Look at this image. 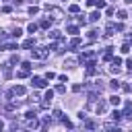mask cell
Segmentation results:
<instances>
[{
    "instance_id": "17",
    "label": "cell",
    "mask_w": 132,
    "mask_h": 132,
    "mask_svg": "<svg viewBox=\"0 0 132 132\" xmlns=\"http://www.w3.org/2000/svg\"><path fill=\"white\" fill-rule=\"evenodd\" d=\"M66 31H68L70 35H76V33H78V27H76V25H68V29H66Z\"/></svg>"
},
{
    "instance_id": "10",
    "label": "cell",
    "mask_w": 132,
    "mask_h": 132,
    "mask_svg": "<svg viewBox=\"0 0 132 132\" xmlns=\"http://www.w3.org/2000/svg\"><path fill=\"white\" fill-rule=\"evenodd\" d=\"M23 47H25V50L35 47V39H33V37H31V39H25V41H23Z\"/></svg>"
},
{
    "instance_id": "21",
    "label": "cell",
    "mask_w": 132,
    "mask_h": 132,
    "mask_svg": "<svg viewBox=\"0 0 132 132\" xmlns=\"http://www.w3.org/2000/svg\"><path fill=\"white\" fill-rule=\"evenodd\" d=\"M118 19H120V21H126V19H128L126 10H118Z\"/></svg>"
},
{
    "instance_id": "7",
    "label": "cell",
    "mask_w": 132,
    "mask_h": 132,
    "mask_svg": "<svg viewBox=\"0 0 132 132\" xmlns=\"http://www.w3.org/2000/svg\"><path fill=\"white\" fill-rule=\"evenodd\" d=\"M37 126H39V122H37V118H33V120H27V128H29V130H35Z\"/></svg>"
},
{
    "instance_id": "35",
    "label": "cell",
    "mask_w": 132,
    "mask_h": 132,
    "mask_svg": "<svg viewBox=\"0 0 132 132\" xmlns=\"http://www.w3.org/2000/svg\"><path fill=\"white\" fill-rule=\"evenodd\" d=\"M122 89H124V93H130V91H132V85H124Z\"/></svg>"
},
{
    "instance_id": "40",
    "label": "cell",
    "mask_w": 132,
    "mask_h": 132,
    "mask_svg": "<svg viewBox=\"0 0 132 132\" xmlns=\"http://www.w3.org/2000/svg\"><path fill=\"white\" fill-rule=\"evenodd\" d=\"M14 2H16V4H23V0H14Z\"/></svg>"
},
{
    "instance_id": "29",
    "label": "cell",
    "mask_w": 132,
    "mask_h": 132,
    "mask_svg": "<svg viewBox=\"0 0 132 132\" xmlns=\"http://www.w3.org/2000/svg\"><path fill=\"white\" fill-rule=\"evenodd\" d=\"M95 6H97V8H103V6H105V0H95Z\"/></svg>"
},
{
    "instance_id": "22",
    "label": "cell",
    "mask_w": 132,
    "mask_h": 132,
    "mask_svg": "<svg viewBox=\"0 0 132 132\" xmlns=\"http://www.w3.org/2000/svg\"><path fill=\"white\" fill-rule=\"evenodd\" d=\"M120 52H122V54H128V52H130V43L126 41V43H124V45L120 47Z\"/></svg>"
},
{
    "instance_id": "38",
    "label": "cell",
    "mask_w": 132,
    "mask_h": 132,
    "mask_svg": "<svg viewBox=\"0 0 132 132\" xmlns=\"http://www.w3.org/2000/svg\"><path fill=\"white\" fill-rule=\"evenodd\" d=\"M87 6H95V0H87Z\"/></svg>"
},
{
    "instance_id": "23",
    "label": "cell",
    "mask_w": 132,
    "mask_h": 132,
    "mask_svg": "<svg viewBox=\"0 0 132 132\" xmlns=\"http://www.w3.org/2000/svg\"><path fill=\"white\" fill-rule=\"evenodd\" d=\"M21 66H23V70H29V72H31V68H33V66H31V62H27V60H25V62H21Z\"/></svg>"
},
{
    "instance_id": "1",
    "label": "cell",
    "mask_w": 132,
    "mask_h": 132,
    "mask_svg": "<svg viewBox=\"0 0 132 132\" xmlns=\"http://www.w3.org/2000/svg\"><path fill=\"white\" fill-rule=\"evenodd\" d=\"M47 52H50V47H33V50H31V54H33L35 60H43V58L47 56Z\"/></svg>"
},
{
    "instance_id": "37",
    "label": "cell",
    "mask_w": 132,
    "mask_h": 132,
    "mask_svg": "<svg viewBox=\"0 0 132 132\" xmlns=\"http://www.w3.org/2000/svg\"><path fill=\"white\" fill-rule=\"evenodd\" d=\"M80 89H82V85H74V87H72V91H74V93H78Z\"/></svg>"
},
{
    "instance_id": "4",
    "label": "cell",
    "mask_w": 132,
    "mask_h": 132,
    "mask_svg": "<svg viewBox=\"0 0 132 132\" xmlns=\"http://www.w3.org/2000/svg\"><path fill=\"white\" fill-rule=\"evenodd\" d=\"M25 91H27V89H25L23 85H16V87H12V91H10V93H12L14 97H16V95L21 97V95H25Z\"/></svg>"
},
{
    "instance_id": "2",
    "label": "cell",
    "mask_w": 132,
    "mask_h": 132,
    "mask_svg": "<svg viewBox=\"0 0 132 132\" xmlns=\"http://www.w3.org/2000/svg\"><path fill=\"white\" fill-rule=\"evenodd\" d=\"M31 85H33L35 89H45V87H47V78H41V76H33V78H31Z\"/></svg>"
},
{
    "instance_id": "27",
    "label": "cell",
    "mask_w": 132,
    "mask_h": 132,
    "mask_svg": "<svg viewBox=\"0 0 132 132\" xmlns=\"http://www.w3.org/2000/svg\"><path fill=\"white\" fill-rule=\"evenodd\" d=\"M68 10H70V12H78L80 8H78V4H70V6H68Z\"/></svg>"
},
{
    "instance_id": "34",
    "label": "cell",
    "mask_w": 132,
    "mask_h": 132,
    "mask_svg": "<svg viewBox=\"0 0 132 132\" xmlns=\"http://www.w3.org/2000/svg\"><path fill=\"white\" fill-rule=\"evenodd\" d=\"M45 78H47V80H52V78H56V74H54V72H45Z\"/></svg>"
},
{
    "instance_id": "12",
    "label": "cell",
    "mask_w": 132,
    "mask_h": 132,
    "mask_svg": "<svg viewBox=\"0 0 132 132\" xmlns=\"http://www.w3.org/2000/svg\"><path fill=\"white\" fill-rule=\"evenodd\" d=\"M120 101H122V99H120L118 95H111V97H109V103H111L113 107H118V105H120Z\"/></svg>"
},
{
    "instance_id": "13",
    "label": "cell",
    "mask_w": 132,
    "mask_h": 132,
    "mask_svg": "<svg viewBox=\"0 0 132 132\" xmlns=\"http://www.w3.org/2000/svg\"><path fill=\"white\" fill-rule=\"evenodd\" d=\"M95 111H97V113H103V111H105V101H99V103L95 105Z\"/></svg>"
},
{
    "instance_id": "19",
    "label": "cell",
    "mask_w": 132,
    "mask_h": 132,
    "mask_svg": "<svg viewBox=\"0 0 132 132\" xmlns=\"http://www.w3.org/2000/svg\"><path fill=\"white\" fill-rule=\"evenodd\" d=\"M10 35H12V37H14V39H19V37H21V35H23V29H19V27H16V29H14V31H12V33H10Z\"/></svg>"
},
{
    "instance_id": "14",
    "label": "cell",
    "mask_w": 132,
    "mask_h": 132,
    "mask_svg": "<svg viewBox=\"0 0 132 132\" xmlns=\"http://www.w3.org/2000/svg\"><path fill=\"white\" fill-rule=\"evenodd\" d=\"M37 29H39V25H37V23H29V27H27V31H29L31 35H33V33L37 31Z\"/></svg>"
},
{
    "instance_id": "8",
    "label": "cell",
    "mask_w": 132,
    "mask_h": 132,
    "mask_svg": "<svg viewBox=\"0 0 132 132\" xmlns=\"http://www.w3.org/2000/svg\"><path fill=\"white\" fill-rule=\"evenodd\" d=\"M0 50H19V45L12 43V41L10 43H0Z\"/></svg>"
},
{
    "instance_id": "39",
    "label": "cell",
    "mask_w": 132,
    "mask_h": 132,
    "mask_svg": "<svg viewBox=\"0 0 132 132\" xmlns=\"http://www.w3.org/2000/svg\"><path fill=\"white\" fill-rule=\"evenodd\" d=\"M126 66H128V68L132 70V60H128V62H126Z\"/></svg>"
},
{
    "instance_id": "16",
    "label": "cell",
    "mask_w": 132,
    "mask_h": 132,
    "mask_svg": "<svg viewBox=\"0 0 132 132\" xmlns=\"http://www.w3.org/2000/svg\"><path fill=\"white\" fill-rule=\"evenodd\" d=\"M33 118H37V111H35V109H29V111L25 113V120H33Z\"/></svg>"
},
{
    "instance_id": "6",
    "label": "cell",
    "mask_w": 132,
    "mask_h": 132,
    "mask_svg": "<svg viewBox=\"0 0 132 132\" xmlns=\"http://www.w3.org/2000/svg\"><path fill=\"white\" fill-rule=\"evenodd\" d=\"M103 60H105V62H111V60H113V47H107V52H105Z\"/></svg>"
},
{
    "instance_id": "41",
    "label": "cell",
    "mask_w": 132,
    "mask_h": 132,
    "mask_svg": "<svg viewBox=\"0 0 132 132\" xmlns=\"http://www.w3.org/2000/svg\"><path fill=\"white\" fill-rule=\"evenodd\" d=\"M124 2H126V4H132V0H124Z\"/></svg>"
},
{
    "instance_id": "30",
    "label": "cell",
    "mask_w": 132,
    "mask_h": 132,
    "mask_svg": "<svg viewBox=\"0 0 132 132\" xmlns=\"http://www.w3.org/2000/svg\"><path fill=\"white\" fill-rule=\"evenodd\" d=\"M37 12H39L37 6H31V8H29V14H37Z\"/></svg>"
},
{
    "instance_id": "9",
    "label": "cell",
    "mask_w": 132,
    "mask_h": 132,
    "mask_svg": "<svg viewBox=\"0 0 132 132\" xmlns=\"http://www.w3.org/2000/svg\"><path fill=\"white\" fill-rule=\"evenodd\" d=\"M99 16H101V12H99V10H93V12L89 14V21L95 23V21H99Z\"/></svg>"
},
{
    "instance_id": "3",
    "label": "cell",
    "mask_w": 132,
    "mask_h": 132,
    "mask_svg": "<svg viewBox=\"0 0 132 132\" xmlns=\"http://www.w3.org/2000/svg\"><path fill=\"white\" fill-rule=\"evenodd\" d=\"M120 66H122V58H113V60H111V66H109V70L116 74V72H120Z\"/></svg>"
},
{
    "instance_id": "18",
    "label": "cell",
    "mask_w": 132,
    "mask_h": 132,
    "mask_svg": "<svg viewBox=\"0 0 132 132\" xmlns=\"http://www.w3.org/2000/svg\"><path fill=\"white\" fill-rule=\"evenodd\" d=\"M47 35H50L52 39H62V33H60V31H56V29H54L52 33H47Z\"/></svg>"
},
{
    "instance_id": "20",
    "label": "cell",
    "mask_w": 132,
    "mask_h": 132,
    "mask_svg": "<svg viewBox=\"0 0 132 132\" xmlns=\"http://www.w3.org/2000/svg\"><path fill=\"white\" fill-rule=\"evenodd\" d=\"M76 45H80V37H72L70 39V47H76Z\"/></svg>"
},
{
    "instance_id": "15",
    "label": "cell",
    "mask_w": 132,
    "mask_h": 132,
    "mask_svg": "<svg viewBox=\"0 0 132 132\" xmlns=\"http://www.w3.org/2000/svg\"><path fill=\"white\" fill-rule=\"evenodd\" d=\"M113 31H116V25H113V23H109V25L105 27V35H113Z\"/></svg>"
},
{
    "instance_id": "24",
    "label": "cell",
    "mask_w": 132,
    "mask_h": 132,
    "mask_svg": "<svg viewBox=\"0 0 132 132\" xmlns=\"http://www.w3.org/2000/svg\"><path fill=\"white\" fill-rule=\"evenodd\" d=\"M16 76H19V78H25V76H29V70H23V68H21V70L16 72Z\"/></svg>"
},
{
    "instance_id": "36",
    "label": "cell",
    "mask_w": 132,
    "mask_h": 132,
    "mask_svg": "<svg viewBox=\"0 0 132 132\" xmlns=\"http://www.w3.org/2000/svg\"><path fill=\"white\" fill-rule=\"evenodd\" d=\"M58 78H60V82H68V78H66V74H60Z\"/></svg>"
},
{
    "instance_id": "5",
    "label": "cell",
    "mask_w": 132,
    "mask_h": 132,
    "mask_svg": "<svg viewBox=\"0 0 132 132\" xmlns=\"http://www.w3.org/2000/svg\"><path fill=\"white\" fill-rule=\"evenodd\" d=\"M122 118H124V111H120V109H113V111H111V120H113V122H120Z\"/></svg>"
},
{
    "instance_id": "32",
    "label": "cell",
    "mask_w": 132,
    "mask_h": 132,
    "mask_svg": "<svg viewBox=\"0 0 132 132\" xmlns=\"http://www.w3.org/2000/svg\"><path fill=\"white\" fill-rule=\"evenodd\" d=\"M105 12H107V16H111V14H113V12H116V8H113V6H109V8H107V10H105Z\"/></svg>"
},
{
    "instance_id": "33",
    "label": "cell",
    "mask_w": 132,
    "mask_h": 132,
    "mask_svg": "<svg viewBox=\"0 0 132 132\" xmlns=\"http://www.w3.org/2000/svg\"><path fill=\"white\" fill-rule=\"evenodd\" d=\"M19 62H21L19 56H12V58H10V64H19Z\"/></svg>"
},
{
    "instance_id": "31",
    "label": "cell",
    "mask_w": 132,
    "mask_h": 132,
    "mask_svg": "<svg viewBox=\"0 0 132 132\" xmlns=\"http://www.w3.org/2000/svg\"><path fill=\"white\" fill-rule=\"evenodd\" d=\"M64 91H66L64 85H58V87H56V93H64Z\"/></svg>"
},
{
    "instance_id": "28",
    "label": "cell",
    "mask_w": 132,
    "mask_h": 132,
    "mask_svg": "<svg viewBox=\"0 0 132 132\" xmlns=\"http://www.w3.org/2000/svg\"><path fill=\"white\" fill-rule=\"evenodd\" d=\"M103 128H105V132H113V130H116V126H113V124H105Z\"/></svg>"
},
{
    "instance_id": "42",
    "label": "cell",
    "mask_w": 132,
    "mask_h": 132,
    "mask_svg": "<svg viewBox=\"0 0 132 132\" xmlns=\"http://www.w3.org/2000/svg\"><path fill=\"white\" fill-rule=\"evenodd\" d=\"M113 132H122V130H120V128H116V130H113Z\"/></svg>"
},
{
    "instance_id": "26",
    "label": "cell",
    "mask_w": 132,
    "mask_h": 132,
    "mask_svg": "<svg viewBox=\"0 0 132 132\" xmlns=\"http://www.w3.org/2000/svg\"><path fill=\"white\" fill-rule=\"evenodd\" d=\"M109 87H111V89H113V91H118V89H120V82H118V80H116V78H113V80H111V82H109Z\"/></svg>"
},
{
    "instance_id": "25",
    "label": "cell",
    "mask_w": 132,
    "mask_h": 132,
    "mask_svg": "<svg viewBox=\"0 0 132 132\" xmlns=\"http://www.w3.org/2000/svg\"><path fill=\"white\" fill-rule=\"evenodd\" d=\"M52 97H54V91H52V89H50V91H45L43 99H45V101H52Z\"/></svg>"
},
{
    "instance_id": "11",
    "label": "cell",
    "mask_w": 132,
    "mask_h": 132,
    "mask_svg": "<svg viewBox=\"0 0 132 132\" xmlns=\"http://www.w3.org/2000/svg\"><path fill=\"white\" fill-rule=\"evenodd\" d=\"M50 25H52V19H41V23H39L41 29H50Z\"/></svg>"
}]
</instances>
